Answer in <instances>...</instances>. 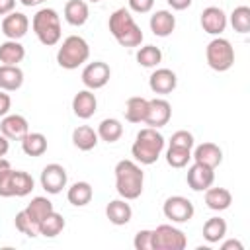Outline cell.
<instances>
[{"label":"cell","mask_w":250,"mask_h":250,"mask_svg":"<svg viewBox=\"0 0 250 250\" xmlns=\"http://www.w3.org/2000/svg\"><path fill=\"white\" fill-rule=\"evenodd\" d=\"M129 4V10L131 12H137V14H146L152 10L154 6V0H127Z\"/></svg>","instance_id":"obj_40"},{"label":"cell","mask_w":250,"mask_h":250,"mask_svg":"<svg viewBox=\"0 0 250 250\" xmlns=\"http://www.w3.org/2000/svg\"><path fill=\"white\" fill-rule=\"evenodd\" d=\"M191 158L203 166H209V168H217L221 162H223V150L215 145V143H201L195 146Z\"/></svg>","instance_id":"obj_18"},{"label":"cell","mask_w":250,"mask_h":250,"mask_svg":"<svg viewBox=\"0 0 250 250\" xmlns=\"http://www.w3.org/2000/svg\"><path fill=\"white\" fill-rule=\"evenodd\" d=\"M10 107H12V98H10V94H6L4 90H0V117L8 115V113H10Z\"/></svg>","instance_id":"obj_41"},{"label":"cell","mask_w":250,"mask_h":250,"mask_svg":"<svg viewBox=\"0 0 250 250\" xmlns=\"http://www.w3.org/2000/svg\"><path fill=\"white\" fill-rule=\"evenodd\" d=\"M111 78V68L107 62L104 61H94V62H88L82 70V84L88 88V90H100L104 88Z\"/></svg>","instance_id":"obj_9"},{"label":"cell","mask_w":250,"mask_h":250,"mask_svg":"<svg viewBox=\"0 0 250 250\" xmlns=\"http://www.w3.org/2000/svg\"><path fill=\"white\" fill-rule=\"evenodd\" d=\"M205 59H207V64L213 70L225 72L234 64V47L230 45L229 39L215 37L205 47Z\"/></svg>","instance_id":"obj_6"},{"label":"cell","mask_w":250,"mask_h":250,"mask_svg":"<svg viewBox=\"0 0 250 250\" xmlns=\"http://www.w3.org/2000/svg\"><path fill=\"white\" fill-rule=\"evenodd\" d=\"M25 213H27V217L39 227L41 225V221L53 211V203L47 199V197H43V195H37V197H33L29 203H27V207L23 209Z\"/></svg>","instance_id":"obj_28"},{"label":"cell","mask_w":250,"mask_h":250,"mask_svg":"<svg viewBox=\"0 0 250 250\" xmlns=\"http://www.w3.org/2000/svg\"><path fill=\"white\" fill-rule=\"evenodd\" d=\"M148 25H150V31L156 37H168L176 29V16L172 12H168V10H156L150 16Z\"/></svg>","instance_id":"obj_19"},{"label":"cell","mask_w":250,"mask_h":250,"mask_svg":"<svg viewBox=\"0 0 250 250\" xmlns=\"http://www.w3.org/2000/svg\"><path fill=\"white\" fill-rule=\"evenodd\" d=\"M162 213L172 223H188V221H191L195 209H193V203L188 197H184V195H170L164 201V205H162Z\"/></svg>","instance_id":"obj_8"},{"label":"cell","mask_w":250,"mask_h":250,"mask_svg":"<svg viewBox=\"0 0 250 250\" xmlns=\"http://www.w3.org/2000/svg\"><path fill=\"white\" fill-rule=\"evenodd\" d=\"M221 250H244V246H242V242H240V240L230 238V240H227V242H223V244H221Z\"/></svg>","instance_id":"obj_43"},{"label":"cell","mask_w":250,"mask_h":250,"mask_svg":"<svg viewBox=\"0 0 250 250\" xmlns=\"http://www.w3.org/2000/svg\"><path fill=\"white\" fill-rule=\"evenodd\" d=\"M8 148H10V139H6V137L0 133V156H6Z\"/></svg>","instance_id":"obj_45"},{"label":"cell","mask_w":250,"mask_h":250,"mask_svg":"<svg viewBox=\"0 0 250 250\" xmlns=\"http://www.w3.org/2000/svg\"><path fill=\"white\" fill-rule=\"evenodd\" d=\"M230 25L236 33H248L250 31V8L248 6H236L230 14Z\"/></svg>","instance_id":"obj_35"},{"label":"cell","mask_w":250,"mask_h":250,"mask_svg":"<svg viewBox=\"0 0 250 250\" xmlns=\"http://www.w3.org/2000/svg\"><path fill=\"white\" fill-rule=\"evenodd\" d=\"M23 6H27V8H31V6H39L43 0H20Z\"/></svg>","instance_id":"obj_46"},{"label":"cell","mask_w":250,"mask_h":250,"mask_svg":"<svg viewBox=\"0 0 250 250\" xmlns=\"http://www.w3.org/2000/svg\"><path fill=\"white\" fill-rule=\"evenodd\" d=\"M133 246L137 250H152V230H148V229L139 230L133 238Z\"/></svg>","instance_id":"obj_39"},{"label":"cell","mask_w":250,"mask_h":250,"mask_svg":"<svg viewBox=\"0 0 250 250\" xmlns=\"http://www.w3.org/2000/svg\"><path fill=\"white\" fill-rule=\"evenodd\" d=\"M109 33L121 47H139L143 43V31L131 16V10L117 8L107 20Z\"/></svg>","instance_id":"obj_2"},{"label":"cell","mask_w":250,"mask_h":250,"mask_svg":"<svg viewBox=\"0 0 250 250\" xmlns=\"http://www.w3.org/2000/svg\"><path fill=\"white\" fill-rule=\"evenodd\" d=\"M39 182H41V188H43L47 193L55 195V193H61V191H62V188H66L68 176H66L64 166H61V164L53 162V164H47V166L43 168Z\"/></svg>","instance_id":"obj_10"},{"label":"cell","mask_w":250,"mask_h":250,"mask_svg":"<svg viewBox=\"0 0 250 250\" xmlns=\"http://www.w3.org/2000/svg\"><path fill=\"white\" fill-rule=\"evenodd\" d=\"M98 139H100L98 133H96L90 125H78V127L72 131V145H74L78 150H84V152L96 148Z\"/></svg>","instance_id":"obj_24"},{"label":"cell","mask_w":250,"mask_h":250,"mask_svg":"<svg viewBox=\"0 0 250 250\" xmlns=\"http://www.w3.org/2000/svg\"><path fill=\"white\" fill-rule=\"evenodd\" d=\"M105 217L109 219V223L121 227V225H127L133 217V209L131 205L127 203V199H113L105 205Z\"/></svg>","instance_id":"obj_20"},{"label":"cell","mask_w":250,"mask_h":250,"mask_svg":"<svg viewBox=\"0 0 250 250\" xmlns=\"http://www.w3.org/2000/svg\"><path fill=\"white\" fill-rule=\"evenodd\" d=\"M115 189L117 193L131 201L137 199L143 193V186H145V172L141 170V166L133 160H119L115 164Z\"/></svg>","instance_id":"obj_1"},{"label":"cell","mask_w":250,"mask_h":250,"mask_svg":"<svg viewBox=\"0 0 250 250\" xmlns=\"http://www.w3.org/2000/svg\"><path fill=\"white\" fill-rule=\"evenodd\" d=\"M90 2H102V0H90Z\"/></svg>","instance_id":"obj_48"},{"label":"cell","mask_w":250,"mask_h":250,"mask_svg":"<svg viewBox=\"0 0 250 250\" xmlns=\"http://www.w3.org/2000/svg\"><path fill=\"white\" fill-rule=\"evenodd\" d=\"M43 2H45V0H43Z\"/></svg>","instance_id":"obj_49"},{"label":"cell","mask_w":250,"mask_h":250,"mask_svg":"<svg viewBox=\"0 0 250 250\" xmlns=\"http://www.w3.org/2000/svg\"><path fill=\"white\" fill-rule=\"evenodd\" d=\"M29 29V20L25 14L21 12H10L4 16L2 20V33L8 37V39H14V41H20Z\"/></svg>","instance_id":"obj_15"},{"label":"cell","mask_w":250,"mask_h":250,"mask_svg":"<svg viewBox=\"0 0 250 250\" xmlns=\"http://www.w3.org/2000/svg\"><path fill=\"white\" fill-rule=\"evenodd\" d=\"M188 238L174 225H158L152 230V250H184Z\"/></svg>","instance_id":"obj_7"},{"label":"cell","mask_w":250,"mask_h":250,"mask_svg":"<svg viewBox=\"0 0 250 250\" xmlns=\"http://www.w3.org/2000/svg\"><path fill=\"white\" fill-rule=\"evenodd\" d=\"M98 137L102 139V141H105V143H115V141H119L121 139V135H123V125H121V121L119 119H115V117H105V119H102V123L98 125Z\"/></svg>","instance_id":"obj_29"},{"label":"cell","mask_w":250,"mask_h":250,"mask_svg":"<svg viewBox=\"0 0 250 250\" xmlns=\"http://www.w3.org/2000/svg\"><path fill=\"white\" fill-rule=\"evenodd\" d=\"M35 182L31 178V174L23 172V170H12V197H23L29 195L33 189Z\"/></svg>","instance_id":"obj_31"},{"label":"cell","mask_w":250,"mask_h":250,"mask_svg":"<svg viewBox=\"0 0 250 250\" xmlns=\"http://www.w3.org/2000/svg\"><path fill=\"white\" fill-rule=\"evenodd\" d=\"M164 137L162 133H158V129L154 127H145L137 133L135 143L131 146V154L139 164L150 166L158 160V156L164 150Z\"/></svg>","instance_id":"obj_3"},{"label":"cell","mask_w":250,"mask_h":250,"mask_svg":"<svg viewBox=\"0 0 250 250\" xmlns=\"http://www.w3.org/2000/svg\"><path fill=\"white\" fill-rule=\"evenodd\" d=\"M148 86H150V90H152L154 94L166 96V94H170V92L176 90V86H178V76H176V72L170 70V68H156V70L150 74V78H148Z\"/></svg>","instance_id":"obj_16"},{"label":"cell","mask_w":250,"mask_h":250,"mask_svg":"<svg viewBox=\"0 0 250 250\" xmlns=\"http://www.w3.org/2000/svg\"><path fill=\"white\" fill-rule=\"evenodd\" d=\"M4 168H10V162H8L4 156H0V172H2Z\"/></svg>","instance_id":"obj_47"},{"label":"cell","mask_w":250,"mask_h":250,"mask_svg":"<svg viewBox=\"0 0 250 250\" xmlns=\"http://www.w3.org/2000/svg\"><path fill=\"white\" fill-rule=\"evenodd\" d=\"M0 133L10 141H21L29 133V123L20 113H8L0 121Z\"/></svg>","instance_id":"obj_14"},{"label":"cell","mask_w":250,"mask_h":250,"mask_svg":"<svg viewBox=\"0 0 250 250\" xmlns=\"http://www.w3.org/2000/svg\"><path fill=\"white\" fill-rule=\"evenodd\" d=\"M88 16H90V10L86 0H68L64 4V20L74 27L84 25L88 21Z\"/></svg>","instance_id":"obj_22"},{"label":"cell","mask_w":250,"mask_h":250,"mask_svg":"<svg viewBox=\"0 0 250 250\" xmlns=\"http://www.w3.org/2000/svg\"><path fill=\"white\" fill-rule=\"evenodd\" d=\"M14 8H16V0H0V16L14 12Z\"/></svg>","instance_id":"obj_44"},{"label":"cell","mask_w":250,"mask_h":250,"mask_svg":"<svg viewBox=\"0 0 250 250\" xmlns=\"http://www.w3.org/2000/svg\"><path fill=\"white\" fill-rule=\"evenodd\" d=\"M227 234V221L221 219V217H211L205 221L203 225V238L209 242V244H215L219 240H223Z\"/></svg>","instance_id":"obj_32"},{"label":"cell","mask_w":250,"mask_h":250,"mask_svg":"<svg viewBox=\"0 0 250 250\" xmlns=\"http://www.w3.org/2000/svg\"><path fill=\"white\" fill-rule=\"evenodd\" d=\"M21 150L27 156H33V158L45 154V150H47V137L43 133H27L21 139Z\"/></svg>","instance_id":"obj_30"},{"label":"cell","mask_w":250,"mask_h":250,"mask_svg":"<svg viewBox=\"0 0 250 250\" xmlns=\"http://www.w3.org/2000/svg\"><path fill=\"white\" fill-rule=\"evenodd\" d=\"M193 145H195L193 135H191L189 131H186V129H180V131H176V133L170 137V146H180V148L191 150Z\"/></svg>","instance_id":"obj_38"},{"label":"cell","mask_w":250,"mask_h":250,"mask_svg":"<svg viewBox=\"0 0 250 250\" xmlns=\"http://www.w3.org/2000/svg\"><path fill=\"white\" fill-rule=\"evenodd\" d=\"M170 117H172V105H170L168 100H164V98L148 100V111H146V117H145V123L148 127L160 129V127L168 125Z\"/></svg>","instance_id":"obj_11"},{"label":"cell","mask_w":250,"mask_h":250,"mask_svg":"<svg viewBox=\"0 0 250 250\" xmlns=\"http://www.w3.org/2000/svg\"><path fill=\"white\" fill-rule=\"evenodd\" d=\"M162 61V51L156 45H145L137 51V62L145 68H154Z\"/></svg>","instance_id":"obj_34"},{"label":"cell","mask_w":250,"mask_h":250,"mask_svg":"<svg viewBox=\"0 0 250 250\" xmlns=\"http://www.w3.org/2000/svg\"><path fill=\"white\" fill-rule=\"evenodd\" d=\"M64 225H66V223H64L62 215L53 209V211L41 221V225H39V234H43V236H47V238H55L57 234L62 232Z\"/></svg>","instance_id":"obj_33"},{"label":"cell","mask_w":250,"mask_h":250,"mask_svg":"<svg viewBox=\"0 0 250 250\" xmlns=\"http://www.w3.org/2000/svg\"><path fill=\"white\" fill-rule=\"evenodd\" d=\"M31 27L33 33L37 35V39L45 45V47H53L61 41V18L57 14V10L53 8H41L35 12L33 20H31Z\"/></svg>","instance_id":"obj_4"},{"label":"cell","mask_w":250,"mask_h":250,"mask_svg":"<svg viewBox=\"0 0 250 250\" xmlns=\"http://www.w3.org/2000/svg\"><path fill=\"white\" fill-rule=\"evenodd\" d=\"M92 197H94V189H92V186H90L88 182H74V184L68 188V191H66V199H68V203H72L74 207H84V205H88V203L92 201Z\"/></svg>","instance_id":"obj_26"},{"label":"cell","mask_w":250,"mask_h":250,"mask_svg":"<svg viewBox=\"0 0 250 250\" xmlns=\"http://www.w3.org/2000/svg\"><path fill=\"white\" fill-rule=\"evenodd\" d=\"M90 59V45L80 35H68L57 51V62L61 68L74 70Z\"/></svg>","instance_id":"obj_5"},{"label":"cell","mask_w":250,"mask_h":250,"mask_svg":"<svg viewBox=\"0 0 250 250\" xmlns=\"http://www.w3.org/2000/svg\"><path fill=\"white\" fill-rule=\"evenodd\" d=\"M199 23H201V27H203L205 33L219 37V35L227 29L229 20H227V14H225L219 6H209V8H205V10L201 12Z\"/></svg>","instance_id":"obj_13"},{"label":"cell","mask_w":250,"mask_h":250,"mask_svg":"<svg viewBox=\"0 0 250 250\" xmlns=\"http://www.w3.org/2000/svg\"><path fill=\"white\" fill-rule=\"evenodd\" d=\"M191 160V150L180 148V146H168L166 150V162L172 168H184Z\"/></svg>","instance_id":"obj_36"},{"label":"cell","mask_w":250,"mask_h":250,"mask_svg":"<svg viewBox=\"0 0 250 250\" xmlns=\"http://www.w3.org/2000/svg\"><path fill=\"white\" fill-rule=\"evenodd\" d=\"M186 182H188L189 189H193V191H205V189L211 188L213 182H215V170L209 168V166H203V164H199V162H193V164L188 168Z\"/></svg>","instance_id":"obj_12"},{"label":"cell","mask_w":250,"mask_h":250,"mask_svg":"<svg viewBox=\"0 0 250 250\" xmlns=\"http://www.w3.org/2000/svg\"><path fill=\"white\" fill-rule=\"evenodd\" d=\"M25 57V47L20 41L8 39L0 43V62L2 64H18Z\"/></svg>","instance_id":"obj_27"},{"label":"cell","mask_w":250,"mask_h":250,"mask_svg":"<svg viewBox=\"0 0 250 250\" xmlns=\"http://www.w3.org/2000/svg\"><path fill=\"white\" fill-rule=\"evenodd\" d=\"M23 84V70L18 64H0V90L16 92Z\"/></svg>","instance_id":"obj_21"},{"label":"cell","mask_w":250,"mask_h":250,"mask_svg":"<svg viewBox=\"0 0 250 250\" xmlns=\"http://www.w3.org/2000/svg\"><path fill=\"white\" fill-rule=\"evenodd\" d=\"M98 109V100L96 94L92 90H80L74 98H72V111L76 117L80 119H90Z\"/></svg>","instance_id":"obj_17"},{"label":"cell","mask_w":250,"mask_h":250,"mask_svg":"<svg viewBox=\"0 0 250 250\" xmlns=\"http://www.w3.org/2000/svg\"><path fill=\"white\" fill-rule=\"evenodd\" d=\"M125 119L129 123H145L146 111H148V100L141 96H133L125 104Z\"/></svg>","instance_id":"obj_25"},{"label":"cell","mask_w":250,"mask_h":250,"mask_svg":"<svg viewBox=\"0 0 250 250\" xmlns=\"http://www.w3.org/2000/svg\"><path fill=\"white\" fill-rule=\"evenodd\" d=\"M14 223H16V229L21 232V234H25V236H29V238H35V236H39V227L27 217V213L21 209L18 215H16V219H14Z\"/></svg>","instance_id":"obj_37"},{"label":"cell","mask_w":250,"mask_h":250,"mask_svg":"<svg viewBox=\"0 0 250 250\" xmlns=\"http://www.w3.org/2000/svg\"><path fill=\"white\" fill-rule=\"evenodd\" d=\"M166 2H168V6L172 10H178V12H182V10L191 6V0H166Z\"/></svg>","instance_id":"obj_42"},{"label":"cell","mask_w":250,"mask_h":250,"mask_svg":"<svg viewBox=\"0 0 250 250\" xmlns=\"http://www.w3.org/2000/svg\"><path fill=\"white\" fill-rule=\"evenodd\" d=\"M232 203V195L227 188H207L205 189V205L211 211H225Z\"/></svg>","instance_id":"obj_23"}]
</instances>
